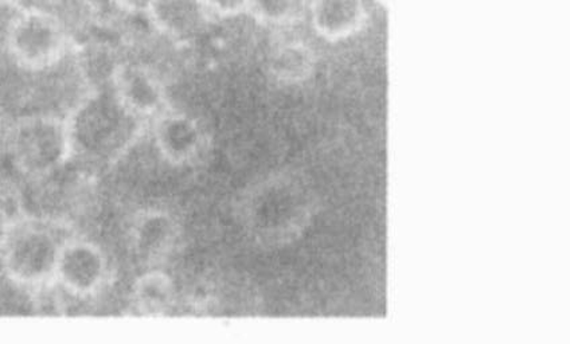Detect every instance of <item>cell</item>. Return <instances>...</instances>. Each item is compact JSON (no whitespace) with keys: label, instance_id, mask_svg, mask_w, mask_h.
I'll use <instances>...</instances> for the list:
<instances>
[{"label":"cell","instance_id":"obj_8","mask_svg":"<svg viewBox=\"0 0 570 344\" xmlns=\"http://www.w3.org/2000/svg\"><path fill=\"white\" fill-rule=\"evenodd\" d=\"M109 88L122 107L148 126L171 108L164 81L145 63L126 61L116 65Z\"/></svg>","mask_w":570,"mask_h":344},{"label":"cell","instance_id":"obj_11","mask_svg":"<svg viewBox=\"0 0 570 344\" xmlns=\"http://www.w3.org/2000/svg\"><path fill=\"white\" fill-rule=\"evenodd\" d=\"M311 22L322 40L345 41L364 26V4L362 0H313Z\"/></svg>","mask_w":570,"mask_h":344},{"label":"cell","instance_id":"obj_5","mask_svg":"<svg viewBox=\"0 0 570 344\" xmlns=\"http://www.w3.org/2000/svg\"><path fill=\"white\" fill-rule=\"evenodd\" d=\"M6 48L17 67L42 73L65 61L71 50L67 26L55 12L37 6H21L6 29Z\"/></svg>","mask_w":570,"mask_h":344},{"label":"cell","instance_id":"obj_16","mask_svg":"<svg viewBox=\"0 0 570 344\" xmlns=\"http://www.w3.org/2000/svg\"><path fill=\"white\" fill-rule=\"evenodd\" d=\"M22 212L23 209L21 205H18L17 199L10 193L0 188V244H2L11 225L16 223Z\"/></svg>","mask_w":570,"mask_h":344},{"label":"cell","instance_id":"obj_2","mask_svg":"<svg viewBox=\"0 0 570 344\" xmlns=\"http://www.w3.org/2000/svg\"><path fill=\"white\" fill-rule=\"evenodd\" d=\"M67 120L73 159L99 166L125 157L148 127L121 106L109 87L83 94Z\"/></svg>","mask_w":570,"mask_h":344},{"label":"cell","instance_id":"obj_7","mask_svg":"<svg viewBox=\"0 0 570 344\" xmlns=\"http://www.w3.org/2000/svg\"><path fill=\"white\" fill-rule=\"evenodd\" d=\"M155 151L175 168H186L203 160L209 148V136L194 116L168 108L150 122Z\"/></svg>","mask_w":570,"mask_h":344},{"label":"cell","instance_id":"obj_9","mask_svg":"<svg viewBox=\"0 0 570 344\" xmlns=\"http://www.w3.org/2000/svg\"><path fill=\"white\" fill-rule=\"evenodd\" d=\"M183 238L184 225L177 214L161 207L139 212L129 226V244L135 255L150 266L171 258Z\"/></svg>","mask_w":570,"mask_h":344},{"label":"cell","instance_id":"obj_4","mask_svg":"<svg viewBox=\"0 0 570 344\" xmlns=\"http://www.w3.org/2000/svg\"><path fill=\"white\" fill-rule=\"evenodd\" d=\"M6 146L12 166L31 180L47 179L73 160L67 115L22 116L12 122Z\"/></svg>","mask_w":570,"mask_h":344},{"label":"cell","instance_id":"obj_1","mask_svg":"<svg viewBox=\"0 0 570 344\" xmlns=\"http://www.w3.org/2000/svg\"><path fill=\"white\" fill-rule=\"evenodd\" d=\"M317 210L313 186L303 174L263 175L239 196V225L250 242L264 249H283L306 235Z\"/></svg>","mask_w":570,"mask_h":344},{"label":"cell","instance_id":"obj_10","mask_svg":"<svg viewBox=\"0 0 570 344\" xmlns=\"http://www.w3.org/2000/svg\"><path fill=\"white\" fill-rule=\"evenodd\" d=\"M142 12L159 35L177 42L196 40L213 21L205 0H147Z\"/></svg>","mask_w":570,"mask_h":344},{"label":"cell","instance_id":"obj_6","mask_svg":"<svg viewBox=\"0 0 570 344\" xmlns=\"http://www.w3.org/2000/svg\"><path fill=\"white\" fill-rule=\"evenodd\" d=\"M107 252L92 239L71 235L58 255L55 285L75 298L99 296L111 281Z\"/></svg>","mask_w":570,"mask_h":344},{"label":"cell","instance_id":"obj_3","mask_svg":"<svg viewBox=\"0 0 570 344\" xmlns=\"http://www.w3.org/2000/svg\"><path fill=\"white\" fill-rule=\"evenodd\" d=\"M70 236L60 220L22 212L0 244L4 275L23 289L55 285L58 255Z\"/></svg>","mask_w":570,"mask_h":344},{"label":"cell","instance_id":"obj_13","mask_svg":"<svg viewBox=\"0 0 570 344\" xmlns=\"http://www.w3.org/2000/svg\"><path fill=\"white\" fill-rule=\"evenodd\" d=\"M268 65L277 81L301 83L314 75L316 53L306 42L285 41L272 50Z\"/></svg>","mask_w":570,"mask_h":344},{"label":"cell","instance_id":"obj_17","mask_svg":"<svg viewBox=\"0 0 570 344\" xmlns=\"http://www.w3.org/2000/svg\"><path fill=\"white\" fill-rule=\"evenodd\" d=\"M119 8L128 11H141L145 10L147 0H112Z\"/></svg>","mask_w":570,"mask_h":344},{"label":"cell","instance_id":"obj_12","mask_svg":"<svg viewBox=\"0 0 570 344\" xmlns=\"http://www.w3.org/2000/svg\"><path fill=\"white\" fill-rule=\"evenodd\" d=\"M177 283L159 266H151L135 278L131 302L135 313L146 317H161L173 313L178 304Z\"/></svg>","mask_w":570,"mask_h":344},{"label":"cell","instance_id":"obj_14","mask_svg":"<svg viewBox=\"0 0 570 344\" xmlns=\"http://www.w3.org/2000/svg\"><path fill=\"white\" fill-rule=\"evenodd\" d=\"M302 0H250L248 14L268 26H287L301 14Z\"/></svg>","mask_w":570,"mask_h":344},{"label":"cell","instance_id":"obj_18","mask_svg":"<svg viewBox=\"0 0 570 344\" xmlns=\"http://www.w3.org/2000/svg\"><path fill=\"white\" fill-rule=\"evenodd\" d=\"M2 3H11V0H0V4Z\"/></svg>","mask_w":570,"mask_h":344},{"label":"cell","instance_id":"obj_15","mask_svg":"<svg viewBox=\"0 0 570 344\" xmlns=\"http://www.w3.org/2000/svg\"><path fill=\"white\" fill-rule=\"evenodd\" d=\"M249 2L250 0H205L213 19H230L248 14Z\"/></svg>","mask_w":570,"mask_h":344}]
</instances>
